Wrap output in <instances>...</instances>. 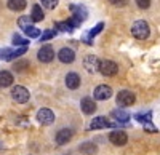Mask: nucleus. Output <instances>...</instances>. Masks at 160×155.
Wrapping results in <instances>:
<instances>
[{"label": "nucleus", "instance_id": "5", "mask_svg": "<svg viewBox=\"0 0 160 155\" xmlns=\"http://www.w3.org/2000/svg\"><path fill=\"white\" fill-rule=\"evenodd\" d=\"M135 119H136L139 123H142L144 130H148L149 133H155V131H157V128L152 125V112H146V114L139 112V114L135 115Z\"/></svg>", "mask_w": 160, "mask_h": 155}, {"label": "nucleus", "instance_id": "12", "mask_svg": "<svg viewBox=\"0 0 160 155\" xmlns=\"http://www.w3.org/2000/svg\"><path fill=\"white\" fill-rule=\"evenodd\" d=\"M71 13H72V18H75L77 21L83 22L87 18H88V10L83 7V5H71L69 7Z\"/></svg>", "mask_w": 160, "mask_h": 155}, {"label": "nucleus", "instance_id": "13", "mask_svg": "<svg viewBox=\"0 0 160 155\" xmlns=\"http://www.w3.org/2000/svg\"><path fill=\"white\" fill-rule=\"evenodd\" d=\"M99 64H101V61H99L95 55H87L85 59H83V67H85L88 72H96V70H99Z\"/></svg>", "mask_w": 160, "mask_h": 155}, {"label": "nucleus", "instance_id": "8", "mask_svg": "<svg viewBox=\"0 0 160 155\" xmlns=\"http://www.w3.org/2000/svg\"><path fill=\"white\" fill-rule=\"evenodd\" d=\"M117 122H111L106 117H96L93 119L90 123V130H102V128H111V126H117Z\"/></svg>", "mask_w": 160, "mask_h": 155}, {"label": "nucleus", "instance_id": "19", "mask_svg": "<svg viewBox=\"0 0 160 155\" xmlns=\"http://www.w3.org/2000/svg\"><path fill=\"white\" fill-rule=\"evenodd\" d=\"M102 27H104V22H98V24L95 26V27H93V29H91V31L83 37V42H85L87 45H91V43H93V38H95V37L102 31Z\"/></svg>", "mask_w": 160, "mask_h": 155}, {"label": "nucleus", "instance_id": "31", "mask_svg": "<svg viewBox=\"0 0 160 155\" xmlns=\"http://www.w3.org/2000/svg\"><path fill=\"white\" fill-rule=\"evenodd\" d=\"M136 5L141 8V10H148L151 7V0H135Z\"/></svg>", "mask_w": 160, "mask_h": 155}, {"label": "nucleus", "instance_id": "9", "mask_svg": "<svg viewBox=\"0 0 160 155\" xmlns=\"http://www.w3.org/2000/svg\"><path fill=\"white\" fill-rule=\"evenodd\" d=\"M37 120H38V123H42V125H51L53 122H55V114H53L51 109L43 107V109H40L37 112Z\"/></svg>", "mask_w": 160, "mask_h": 155}, {"label": "nucleus", "instance_id": "32", "mask_svg": "<svg viewBox=\"0 0 160 155\" xmlns=\"http://www.w3.org/2000/svg\"><path fill=\"white\" fill-rule=\"evenodd\" d=\"M109 3L114 7H125L128 3V0H109Z\"/></svg>", "mask_w": 160, "mask_h": 155}, {"label": "nucleus", "instance_id": "14", "mask_svg": "<svg viewBox=\"0 0 160 155\" xmlns=\"http://www.w3.org/2000/svg\"><path fill=\"white\" fill-rule=\"evenodd\" d=\"M72 136H74V131L71 130V128H62V130H59L58 133H56V144H59V146H64V144H68L69 141L72 139Z\"/></svg>", "mask_w": 160, "mask_h": 155}, {"label": "nucleus", "instance_id": "20", "mask_svg": "<svg viewBox=\"0 0 160 155\" xmlns=\"http://www.w3.org/2000/svg\"><path fill=\"white\" fill-rule=\"evenodd\" d=\"M13 85V74L8 70H2L0 72V88H7Z\"/></svg>", "mask_w": 160, "mask_h": 155}, {"label": "nucleus", "instance_id": "24", "mask_svg": "<svg viewBox=\"0 0 160 155\" xmlns=\"http://www.w3.org/2000/svg\"><path fill=\"white\" fill-rule=\"evenodd\" d=\"M32 22H34V21H32L31 16H21V18L18 19V26H19V29H22V31H26V29H29L31 26H34Z\"/></svg>", "mask_w": 160, "mask_h": 155}, {"label": "nucleus", "instance_id": "16", "mask_svg": "<svg viewBox=\"0 0 160 155\" xmlns=\"http://www.w3.org/2000/svg\"><path fill=\"white\" fill-rule=\"evenodd\" d=\"M80 107H82V112L85 115H91V114L96 112V102L91 98H83L82 102H80Z\"/></svg>", "mask_w": 160, "mask_h": 155}, {"label": "nucleus", "instance_id": "17", "mask_svg": "<svg viewBox=\"0 0 160 155\" xmlns=\"http://www.w3.org/2000/svg\"><path fill=\"white\" fill-rule=\"evenodd\" d=\"M111 117L114 119V122H117L118 125H122V123H128L130 120V114L122 110V109H115L111 112Z\"/></svg>", "mask_w": 160, "mask_h": 155}, {"label": "nucleus", "instance_id": "27", "mask_svg": "<svg viewBox=\"0 0 160 155\" xmlns=\"http://www.w3.org/2000/svg\"><path fill=\"white\" fill-rule=\"evenodd\" d=\"M58 2L59 0H40V3H42L47 10H55L58 7Z\"/></svg>", "mask_w": 160, "mask_h": 155}, {"label": "nucleus", "instance_id": "3", "mask_svg": "<svg viewBox=\"0 0 160 155\" xmlns=\"http://www.w3.org/2000/svg\"><path fill=\"white\" fill-rule=\"evenodd\" d=\"M11 98H13V101H16L18 104H24V102L29 101L31 94H29L28 88H24L21 85H16V86H13V90H11Z\"/></svg>", "mask_w": 160, "mask_h": 155}, {"label": "nucleus", "instance_id": "7", "mask_svg": "<svg viewBox=\"0 0 160 155\" xmlns=\"http://www.w3.org/2000/svg\"><path fill=\"white\" fill-rule=\"evenodd\" d=\"M109 141L114 144V146H118L122 147L128 143V134L123 131V130H114L111 134H109Z\"/></svg>", "mask_w": 160, "mask_h": 155}, {"label": "nucleus", "instance_id": "15", "mask_svg": "<svg viewBox=\"0 0 160 155\" xmlns=\"http://www.w3.org/2000/svg\"><path fill=\"white\" fill-rule=\"evenodd\" d=\"M58 59H59L61 62H64V64H71V62H74V59H75L74 50H72V48H68V46L61 48V50L58 51Z\"/></svg>", "mask_w": 160, "mask_h": 155}, {"label": "nucleus", "instance_id": "2", "mask_svg": "<svg viewBox=\"0 0 160 155\" xmlns=\"http://www.w3.org/2000/svg\"><path fill=\"white\" fill-rule=\"evenodd\" d=\"M135 101H136V96L130 90H122L117 94V106H120V107H130L135 104Z\"/></svg>", "mask_w": 160, "mask_h": 155}, {"label": "nucleus", "instance_id": "26", "mask_svg": "<svg viewBox=\"0 0 160 155\" xmlns=\"http://www.w3.org/2000/svg\"><path fill=\"white\" fill-rule=\"evenodd\" d=\"M24 34L28 35L29 38H37V37H40V29H37L35 26H31L29 29L24 31Z\"/></svg>", "mask_w": 160, "mask_h": 155}, {"label": "nucleus", "instance_id": "11", "mask_svg": "<svg viewBox=\"0 0 160 155\" xmlns=\"http://www.w3.org/2000/svg\"><path fill=\"white\" fill-rule=\"evenodd\" d=\"M93 96H95V99H98V101H106V99H109L112 96V88L109 85H98L95 88Z\"/></svg>", "mask_w": 160, "mask_h": 155}, {"label": "nucleus", "instance_id": "25", "mask_svg": "<svg viewBox=\"0 0 160 155\" xmlns=\"http://www.w3.org/2000/svg\"><path fill=\"white\" fill-rule=\"evenodd\" d=\"M11 40H13V45H16V46H26V45H28L29 43V40H28V38H24V37H21L19 34H15V35H13V38H11Z\"/></svg>", "mask_w": 160, "mask_h": 155}, {"label": "nucleus", "instance_id": "22", "mask_svg": "<svg viewBox=\"0 0 160 155\" xmlns=\"http://www.w3.org/2000/svg\"><path fill=\"white\" fill-rule=\"evenodd\" d=\"M80 152H82L83 155H95L98 152V147L93 143H83L82 146H80Z\"/></svg>", "mask_w": 160, "mask_h": 155}, {"label": "nucleus", "instance_id": "1", "mask_svg": "<svg viewBox=\"0 0 160 155\" xmlns=\"http://www.w3.org/2000/svg\"><path fill=\"white\" fill-rule=\"evenodd\" d=\"M151 34V27H149V24L139 19V21H135L131 24V35L138 38V40H146V38L149 37Z\"/></svg>", "mask_w": 160, "mask_h": 155}, {"label": "nucleus", "instance_id": "18", "mask_svg": "<svg viewBox=\"0 0 160 155\" xmlns=\"http://www.w3.org/2000/svg\"><path fill=\"white\" fill-rule=\"evenodd\" d=\"M66 86L69 90H77L80 86V75L75 72H69L66 75Z\"/></svg>", "mask_w": 160, "mask_h": 155}, {"label": "nucleus", "instance_id": "4", "mask_svg": "<svg viewBox=\"0 0 160 155\" xmlns=\"http://www.w3.org/2000/svg\"><path fill=\"white\" fill-rule=\"evenodd\" d=\"M99 72L104 77H114L118 72V66H117V62H114L111 59H102L99 64Z\"/></svg>", "mask_w": 160, "mask_h": 155}, {"label": "nucleus", "instance_id": "10", "mask_svg": "<svg viewBox=\"0 0 160 155\" xmlns=\"http://www.w3.org/2000/svg\"><path fill=\"white\" fill-rule=\"evenodd\" d=\"M37 58H38V61H42V62H51L53 58H55V50H53L51 45H43L42 48L38 50Z\"/></svg>", "mask_w": 160, "mask_h": 155}, {"label": "nucleus", "instance_id": "6", "mask_svg": "<svg viewBox=\"0 0 160 155\" xmlns=\"http://www.w3.org/2000/svg\"><path fill=\"white\" fill-rule=\"evenodd\" d=\"M80 21H77L75 18H71V19H68V21H59V22H55V27L58 29V31H61V32H72L74 29H77V27H80Z\"/></svg>", "mask_w": 160, "mask_h": 155}, {"label": "nucleus", "instance_id": "29", "mask_svg": "<svg viewBox=\"0 0 160 155\" xmlns=\"http://www.w3.org/2000/svg\"><path fill=\"white\" fill-rule=\"evenodd\" d=\"M24 53H26V46L18 48V50H13V53H11V56H10V61H13V59L19 58V56H21V55H24Z\"/></svg>", "mask_w": 160, "mask_h": 155}, {"label": "nucleus", "instance_id": "28", "mask_svg": "<svg viewBox=\"0 0 160 155\" xmlns=\"http://www.w3.org/2000/svg\"><path fill=\"white\" fill-rule=\"evenodd\" d=\"M13 53V50L10 48H2L0 50V59H5V61H10V56Z\"/></svg>", "mask_w": 160, "mask_h": 155}, {"label": "nucleus", "instance_id": "21", "mask_svg": "<svg viewBox=\"0 0 160 155\" xmlns=\"http://www.w3.org/2000/svg\"><path fill=\"white\" fill-rule=\"evenodd\" d=\"M7 7L11 11H22L26 7H28V2H26V0H8Z\"/></svg>", "mask_w": 160, "mask_h": 155}, {"label": "nucleus", "instance_id": "23", "mask_svg": "<svg viewBox=\"0 0 160 155\" xmlns=\"http://www.w3.org/2000/svg\"><path fill=\"white\" fill-rule=\"evenodd\" d=\"M31 18H32L34 22L42 21V19L45 18L43 11H42V7H40V5H34V7H32V13H31Z\"/></svg>", "mask_w": 160, "mask_h": 155}, {"label": "nucleus", "instance_id": "30", "mask_svg": "<svg viewBox=\"0 0 160 155\" xmlns=\"http://www.w3.org/2000/svg\"><path fill=\"white\" fill-rule=\"evenodd\" d=\"M53 37H55V31H45L42 35H40V40L47 42V40H50V38H53Z\"/></svg>", "mask_w": 160, "mask_h": 155}]
</instances>
